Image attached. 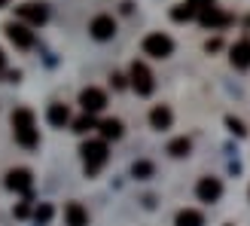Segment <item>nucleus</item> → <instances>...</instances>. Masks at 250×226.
I'll return each instance as SVG.
<instances>
[{
  "instance_id": "f257e3e1",
  "label": "nucleus",
  "mask_w": 250,
  "mask_h": 226,
  "mask_svg": "<svg viewBox=\"0 0 250 226\" xmlns=\"http://www.w3.org/2000/svg\"><path fill=\"white\" fill-rule=\"evenodd\" d=\"M12 135L24 150H37L40 147V132H37V122H34V113L28 107H19L12 110Z\"/></svg>"
},
{
  "instance_id": "f03ea898",
  "label": "nucleus",
  "mask_w": 250,
  "mask_h": 226,
  "mask_svg": "<svg viewBox=\"0 0 250 226\" xmlns=\"http://www.w3.org/2000/svg\"><path fill=\"white\" fill-rule=\"evenodd\" d=\"M80 153H83V162H85V174H98L107 165V159H110L104 141H85L80 147Z\"/></svg>"
},
{
  "instance_id": "7ed1b4c3",
  "label": "nucleus",
  "mask_w": 250,
  "mask_h": 226,
  "mask_svg": "<svg viewBox=\"0 0 250 226\" xmlns=\"http://www.w3.org/2000/svg\"><path fill=\"white\" fill-rule=\"evenodd\" d=\"M144 52L149 58H168V55H174V40L162 31H153L144 37Z\"/></svg>"
},
{
  "instance_id": "20e7f679",
  "label": "nucleus",
  "mask_w": 250,
  "mask_h": 226,
  "mask_svg": "<svg viewBox=\"0 0 250 226\" xmlns=\"http://www.w3.org/2000/svg\"><path fill=\"white\" fill-rule=\"evenodd\" d=\"M128 77H131V89H134L137 95H153L156 80H153V73H149V68L144 65V61H134Z\"/></svg>"
},
{
  "instance_id": "39448f33",
  "label": "nucleus",
  "mask_w": 250,
  "mask_h": 226,
  "mask_svg": "<svg viewBox=\"0 0 250 226\" xmlns=\"http://www.w3.org/2000/svg\"><path fill=\"white\" fill-rule=\"evenodd\" d=\"M198 22H202V28H210V31H223V28H229V24L235 22L229 12H223L220 6H208V9H202L195 16Z\"/></svg>"
},
{
  "instance_id": "423d86ee",
  "label": "nucleus",
  "mask_w": 250,
  "mask_h": 226,
  "mask_svg": "<svg viewBox=\"0 0 250 226\" xmlns=\"http://www.w3.org/2000/svg\"><path fill=\"white\" fill-rule=\"evenodd\" d=\"M3 31H6L9 43L16 46V49H31V46L37 43V40H34V31H31V28H28L24 22H9Z\"/></svg>"
},
{
  "instance_id": "0eeeda50",
  "label": "nucleus",
  "mask_w": 250,
  "mask_h": 226,
  "mask_svg": "<svg viewBox=\"0 0 250 226\" xmlns=\"http://www.w3.org/2000/svg\"><path fill=\"white\" fill-rule=\"evenodd\" d=\"M16 16H19L21 22H28V28H31V24H37V28H40V24L49 22V9H46L43 3H21V6L16 9Z\"/></svg>"
},
{
  "instance_id": "6e6552de",
  "label": "nucleus",
  "mask_w": 250,
  "mask_h": 226,
  "mask_svg": "<svg viewBox=\"0 0 250 226\" xmlns=\"http://www.w3.org/2000/svg\"><path fill=\"white\" fill-rule=\"evenodd\" d=\"M80 104H83L85 113H92V116H95V113H101L107 107V95L101 89H95V86H89V89L80 92Z\"/></svg>"
},
{
  "instance_id": "1a4fd4ad",
  "label": "nucleus",
  "mask_w": 250,
  "mask_h": 226,
  "mask_svg": "<svg viewBox=\"0 0 250 226\" xmlns=\"http://www.w3.org/2000/svg\"><path fill=\"white\" fill-rule=\"evenodd\" d=\"M195 196L202 199L205 205H214V202H220V196H223V183L217 178H202L198 186H195Z\"/></svg>"
},
{
  "instance_id": "9d476101",
  "label": "nucleus",
  "mask_w": 250,
  "mask_h": 226,
  "mask_svg": "<svg viewBox=\"0 0 250 226\" xmlns=\"http://www.w3.org/2000/svg\"><path fill=\"white\" fill-rule=\"evenodd\" d=\"M89 31H92L95 40H110V37L116 34V22H113V16H95Z\"/></svg>"
},
{
  "instance_id": "9b49d317",
  "label": "nucleus",
  "mask_w": 250,
  "mask_h": 226,
  "mask_svg": "<svg viewBox=\"0 0 250 226\" xmlns=\"http://www.w3.org/2000/svg\"><path fill=\"white\" fill-rule=\"evenodd\" d=\"M31 183H34V178H31L28 168H12V171L6 174V186H9L12 193H28Z\"/></svg>"
},
{
  "instance_id": "f8f14e48",
  "label": "nucleus",
  "mask_w": 250,
  "mask_h": 226,
  "mask_svg": "<svg viewBox=\"0 0 250 226\" xmlns=\"http://www.w3.org/2000/svg\"><path fill=\"white\" fill-rule=\"evenodd\" d=\"M229 61H232V68L247 70L250 68V40H238V43H235L229 49Z\"/></svg>"
},
{
  "instance_id": "ddd939ff",
  "label": "nucleus",
  "mask_w": 250,
  "mask_h": 226,
  "mask_svg": "<svg viewBox=\"0 0 250 226\" xmlns=\"http://www.w3.org/2000/svg\"><path fill=\"white\" fill-rule=\"evenodd\" d=\"M171 122H174V113H171V107L159 104V107H153V110H149V125H153L156 132H165V129H171Z\"/></svg>"
},
{
  "instance_id": "4468645a",
  "label": "nucleus",
  "mask_w": 250,
  "mask_h": 226,
  "mask_svg": "<svg viewBox=\"0 0 250 226\" xmlns=\"http://www.w3.org/2000/svg\"><path fill=\"white\" fill-rule=\"evenodd\" d=\"M64 223L67 226H89V211H85L80 202H70L64 208Z\"/></svg>"
},
{
  "instance_id": "2eb2a0df",
  "label": "nucleus",
  "mask_w": 250,
  "mask_h": 226,
  "mask_svg": "<svg viewBox=\"0 0 250 226\" xmlns=\"http://www.w3.org/2000/svg\"><path fill=\"white\" fill-rule=\"evenodd\" d=\"M46 119H49V125H55V129H64V125L70 122V110L64 104H52L49 113H46Z\"/></svg>"
},
{
  "instance_id": "dca6fc26",
  "label": "nucleus",
  "mask_w": 250,
  "mask_h": 226,
  "mask_svg": "<svg viewBox=\"0 0 250 226\" xmlns=\"http://www.w3.org/2000/svg\"><path fill=\"white\" fill-rule=\"evenodd\" d=\"M98 129H101V137H104V141H119L122 132H125V125H122V119H104Z\"/></svg>"
},
{
  "instance_id": "f3484780",
  "label": "nucleus",
  "mask_w": 250,
  "mask_h": 226,
  "mask_svg": "<svg viewBox=\"0 0 250 226\" xmlns=\"http://www.w3.org/2000/svg\"><path fill=\"white\" fill-rule=\"evenodd\" d=\"M174 226H205V217L195 208H183L177 214V220H174Z\"/></svg>"
},
{
  "instance_id": "a211bd4d",
  "label": "nucleus",
  "mask_w": 250,
  "mask_h": 226,
  "mask_svg": "<svg viewBox=\"0 0 250 226\" xmlns=\"http://www.w3.org/2000/svg\"><path fill=\"white\" fill-rule=\"evenodd\" d=\"M189 150H192L189 137H174V141L168 144V153H171L174 159H183V156H189Z\"/></svg>"
},
{
  "instance_id": "6ab92c4d",
  "label": "nucleus",
  "mask_w": 250,
  "mask_h": 226,
  "mask_svg": "<svg viewBox=\"0 0 250 226\" xmlns=\"http://www.w3.org/2000/svg\"><path fill=\"white\" fill-rule=\"evenodd\" d=\"M198 16V12L189 6V3H186V6H177V9H171V19L174 22H189V19H195Z\"/></svg>"
},
{
  "instance_id": "aec40b11",
  "label": "nucleus",
  "mask_w": 250,
  "mask_h": 226,
  "mask_svg": "<svg viewBox=\"0 0 250 226\" xmlns=\"http://www.w3.org/2000/svg\"><path fill=\"white\" fill-rule=\"evenodd\" d=\"M34 220H37V223H49V220H52V205H46V202L37 205V208H34Z\"/></svg>"
},
{
  "instance_id": "412c9836",
  "label": "nucleus",
  "mask_w": 250,
  "mask_h": 226,
  "mask_svg": "<svg viewBox=\"0 0 250 226\" xmlns=\"http://www.w3.org/2000/svg\"><path fill=\"white\" fill-rule=\"evenodd\" d=\"M131 171H134V178L146 181L149 174H153V162H144V159H141V162H134V168H131Z\"/></svg>"
},
{
  "instance_id": "4be33fe9",
  "label": "nucleus",
  "mask_w": 250,
  "mask_h": 226,
  "mask_svg": "<svg viewBox=\"0 0 250 226\" xmlns=\"http://www.w3.org/2000/svg\"><path fill=\"white\" fill-rule=\"evenodd\" d=\"M89 129H95V119H92V113H85V116H80L77 122H73V132H80V135H85Z\"/></svg>"
},
{
  "instance_id": "5701e85b",
  "label": "nucleus",
  "mask_w": 250,
  "mask_h": 226,
  "mask_svg": "<svg viewBox=\"0 0 250 226\" xmlns=\"http://www.w3.org/2000/svg\"><path fill=\"white\" fill-rule=\"evenodd\" d=\"M226 125H229V129H232L235 135H238V137H244V135H247V129H244V122H241V119H235V116H229V119H226Z\"/></svg>"
},
{
  "instance_id": "b1692460",
  "label": "nucleus",
  "mask_w": 250,
  "mask_h": 226,
  "mask_svg": "<svg viewBox=\"0 0 250 226\" xmlns=\"http://www.w3.org/2000/svg\"><path fill=\"white\" fill-rule=\"evenodd\" d=\"M28 214H31V199H24V202L16 208V217H19V220H24Z\"/></svg>"
},
{
  "instance_id": "393cba45",
  "label": "nucleus",
  "mask_w": 250,
  "mask_h": 226,
  "mask_svg": "<svg viewBox=\"0 0 250 226\" xmlns=\"http://www.w3.org/2000/svg\"><path fill=\"white\" fill-rule=\"evenodd\" d=\"M195 12H202V9H208V6H214V0H186Z\"/></svg>"
},
{
  "instance_id": "a878e982",
  "label": "nucleus",
  "mask_w": 250,
  "mask_h": 226,
  "mask_svg": "<svg viewBox=\"0 0 250 226\" xmlns=\"http://www.w3.org/2000/svg\"><path fill=\"white\" fill-rule=\"evenodd\" d=\"M110 83H113V89H125V77H122V73H113Z\"/></svg>"
},
{
  "instance_id": "bb28decb",
  "label": "nucleus",
  "mask_w": 250,
  "mask_h": 226,
  "mask_svg": "<svg viewBox=\"0 0 250 226\" xmlns=\"http://www.w3.org/2000/svg\"><path fill=\"white\" fill-rule=\"evenodd\" d=\"M6 73V55H3V49H0V77Z\"/></svg>"
},
{
  "instance_id": "cd10ccee",
  "label": "nucleus",
  "mask_w": 250,
  "mask_h": 226,
  "mask_svg": "<svg viewBox=\"0 0 250 226\" xmlns=\"http://www.w3.org/2000/svg\"><path fill=\"white\" fill-rule=\"evenodd\" d=\"M220 49V40H208V52H217Z\"/></svg>"
},
{
  "instance_id": "c85d7f7f",
  "label": "nucleus",
  "mask_w": 250,
  "mask_h": 226,
  "mask_svg": "<svg viewBox=\"0 0 250 226\" xmlns=\"http://www.w3.org/2000/svg\"><path fill=\"white\" fill-rule=\"evenodd\" d=\"M6 3H9V0H0V9H3V6H6Z\"/></svg>"
}]
</instances>
